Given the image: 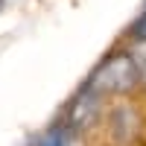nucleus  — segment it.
I'll use <instances>...</instances> for the list:
<instances>
[{
	"mask_svg": "<svg viewBox=\"0 0 146 146\" xmlns=\"http://www.w3.org/2000/svg\"><path fill=\"white\" fill-rule=\"evenodd\" d=\"M105 131H108V140L114 146H129L135 143L140 135V117L131 105H117L108 111L105 117Z\"/></svg>",
	"mask_w": 146,
	"mask_h": 146,
	"instance_id": "7ed1b4c3",
	"label": "nucleus"
},
{
	"mask_svg": "<svg viewBox=\"0 0 146 146\" xmlns=\"http://www.w3.org/2000/svg\"><path fill=\"white\" fill-rule=\"evenodd\" d=\"M131 56V62L137 67V82H140V91H146V41H131V47L126 50Z\"/></svg>",
	"mask_w": 146,
	"mask_h": 146,
	"instance_id": "39448f33",
	"label": "nucleus"
},
{
	"mask_svg": "<svg viewBox=\"0 0 146 146\" xmlns=\"http://www.w3.org/2000/svg\"><path fill=\"white\" fill-rule=\"evenodd\" d=\"M85 88H91L100 96H108V94L126 96L131 91H137L140 82H137V67H135V62H131V56L126 50L108 56L105 62H100V67L91 73V79L85 82Z\"/></svg>",
	"mask_w": 146,
	"mask_h": 146,
	"instance_id": "f257e3e1",
	"label": "nucleus"
},
{
	"mask_svg": "<svg viewBox=\"0 0 146 146\" xmlns=\"http://www.w3.org/2000/svg\"><path fill=\"white\" fill-rule=\"evenodd\" d=\"M131 38L135 41H146V3L140 9V15L135 18V23H131Z\"/></svg>",
	"mask_w": 146,
	"mask_h": 146,
	"instance_id": "423d86ee",
	"label": "nucleus"
},
{
	"mask_svg": "<svg viewBox=\"0 0 146 146\" xmlns=\"http://www.w3.org/2000/svg\"><path fill=\"white\" fill-rule=\"evenodd\" d=\"M3 3H6V0H0V9H3Z\"/></svg>",
	"mask_w": 146,
	"mask_h": 146,
	"instance_id": "0eeeda50",
	"label": "nucleus"
},
{
	"mask_svg": "<svg viewBox=\"0 0 146 146\" xmlns=\"http://www.w3.org/2000/svg\"><path fill=\"white\" fill-rule=\"evenodd\" d=\"M100 105H102V96L82 85L79 94L73 96V102L67 105V111H64V126H67L76 137L85 135V131L100 120Z\"/></svg>",
	"mask_w": 146,
	"mask_h": 146,
	"instance_id": "f03ea898",
	"label": "nucleus"
},
{
	"mask_svg": "<svg viewBox=\"0 0 146 146\" xmlns=\"http://www.w3.org/2000/svg\"><path fill=\"white\" fill-rule=\"evenodd\" d=\"M35 146H76V135L64 126V120H56V123L35 140Z\"/></svg>",
	"mask_w": 146,
	"mask_h": 146,
	"instance_id": "20e7f679",
	"label": "nucleus"
}]
</instances>
